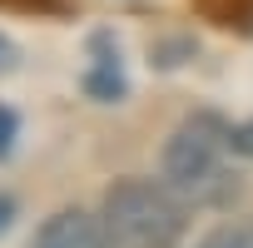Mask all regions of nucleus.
<instances>
[{"mask_svg": "<svg viewBox=\"0 0 253 248\" xmlns=\"http://www.w3.org/2000/svg\"><path fill=\"white\" fill-rule=\"evenodd\" d=\"M189 213L194 208L164 179H144V174L114 179L99 199V218L114 248H179L189 233Z\"/></svg>", "mask_w": 253, "mask_h": 248, "instance_id": "f03ea898", "label": "nucleus"}, {"mask_svg": "<svg viewBox=\"0 0 253 248\" xmlns=\"http://www.w3.org/2000/svg\"><path fill=\"white\" fill-rule=\"evenodd\" d=\"M194 248H253V213H238V218L213 223Z\"/></svg>", "mask_w": 253, "mask_h": 248, "instance_id": "423d86ee", "label": "nucleus"}, {"mask_svg": "<svg viewBox=\"0 0 253 248\" xmlns=\"http://www.w3.org/2000/svg\"><path fill=\"white\" fill-rule=\"evenodd\" d=\"M15 65H20V50L10 45V35H0V75H10Z\"/></svg>", "mask_w": 253, "mask_h": 248, "instance_id": "9b49d317", "label": "nucleus"}, {"mask_svg": "<svg viewBox=\"0 0 253 248\" xmlns=\"http://www.w3.org/2000/svg\"><path fill=\"white\" fill-rule=\"evenodd\" d=\"M15 134H20V114L10 104H0V159L15 149Z\"/></svg>", "mask_w": 253, "mask_h": 248, "instance_id": "6e6552de", "label": "nucleus"}, {"mask_svg": "<svg viewBox=\"0 0 253 248\" xmlns=\"http://www.w3.org/2000/svg\"><path fill=\"white\" fill-rule=\"evenodd\" d=\"M25 248H114V243H109V228L99 213L70 204V208H55L50 218H40V228L30 233Z\"/></svg>", "mask_w": 253, "mask_h": 248, "instance_id": "7ed1b4c3", "label": "nucleus"}, {"mask_svg": "<svg viewBox=\"0 0 253 248\" xmlns=\"http://www.w3.org/2000/svg\"><path fill=\"white\" fill-rule=\"evenodd\" d=\"M15 213H20V199H15V194H0V233L15 223Z\"/></svg>", "mask_w": 253, "mask_h": 248, "instance_id": "9d476101", "label": "nucleus"}, {"mask_svg": "<svg viewBox=\"0 0 253 248\" xmlns=\"http://www.w3.org/2000/svg\"><path fill=\"white\" fill-rule=\"evenodd\" d=\"M228 159H233V124L213 109H194L159 144V179L189 208H228L238 199V174Z\"/></svg>", "mask_w": 253, "mask_h": 248, "instance_id": "f257e3e1", "label": "nucleus"}, {"mask_svg": "<svg viewBox=\"0 0 253 248\" xmlns=\"http://www.w3.org/2000/svg\"><path fill=\"white\" fill-rule=\"evenodd\" d=\"M0 10H25V15H55V20H70L75 5L70 0H0Z\"/></svg>", "mask_w": 253, "mask_h": 248, "instance_id": "0eeeda50", "label": "nucleus"}, {"mask_svg": "<svg viewBox=\"0 0 253 248\" xmlns=\"http://www.w3.org/2000/svg\"><path fill=\"white\" fill-rule=\"evenodd\" d=\"M199 55V45H194V35H159L149 50H144V60L164 75V70H179V65H189Z\"/></svg>", "mask_w": 253, "mask_h": 248, "instance_id": "39448f33", "label": "nucleus"}, {"mask_svg": "<svg viewBox=\"0 0 253 248\" xmlns=\"http://www.w3.org/2000/svg\"><path fill=\"white\" fill-rule=\"evenodd\" d=\"M84 94L89 99H124L129 94V80H124V65H119V50H114V30H94L89 35V70H84Z\"/></svg>", "mask_w": 253, "mask_h": 248, "instance_id": "20e7f679", "label": "nucleus"}, {"mask_svg": "<svg viewBox=\"0 0 253 248\" xmlns=\"http://www.w3.org/2000/svg\"><path fill=\"white\" fill-rule=\"evenodd\" d=\"M233 154L238 159H253V119L248 124H233Z\"/></svg>", "mask_w": 253, "mask_h": 248, "instance_id": "1a4fd4ad", "label": "nucleus"}]
</instances>
